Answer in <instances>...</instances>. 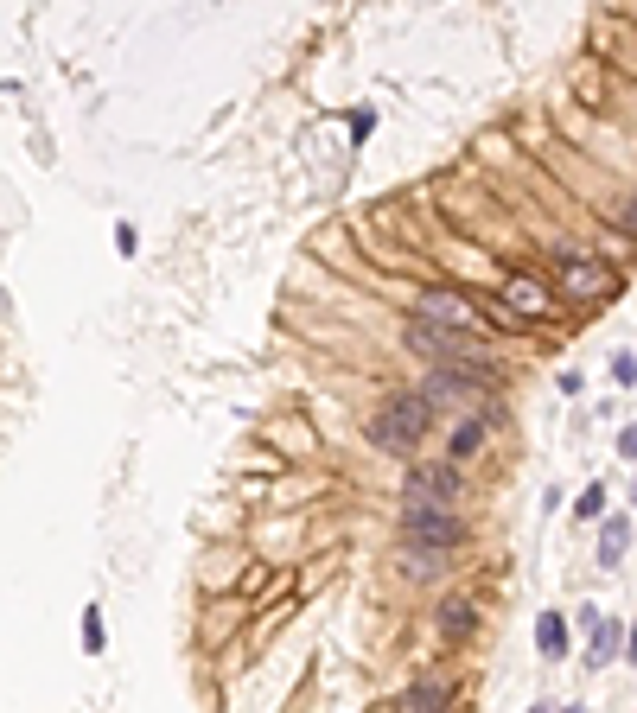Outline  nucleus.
<instances>
[{
    "instance_id": "obj_1",
    "label": "nucleus",
    "mask_w": 637,
    "mask_h": 713,
    "mask_svg": "<svg viewBox=\"0 0 637 713\" xmlns=\"http://www.w3.org/2000/svg\"><path fill=\"white\" fill-rule=\"evenodd\" d=\"M408 351H421L427 363H459V370H472V376H497V363L485 357V344H478V332H466V325L408 319Z\"/></svg>"
},
{
    "instance_id": "obj_2",
    "label": "nucleus",
    "mask_w": 637,
    "mask_h": 713,
    "mask_svg": "<svg viewBox=\"0 0 637 713\" xmlns=\"http://www.w3.org/2000/svg\"><path fill=\"white\" fill-rule=\"evenodd\" d=\"M427 414H434L427 395H389V402L370 414V446H383V452H415L421 433H427Z\"/></svg>"
},
{
    "instance_id": "obj_3",
    "label": "nucleus",
    "mask_w": 637,
    "mask_h": 713,
    "mask_svg": "<svg viewBox=\"0 0 637 713\" xmlns=\"http://www.w3.org/2000/svg\"><path fill=\"white\" fill-rule=\"evenodd\" d=\"M561 293L580 306H606L618 293V274L606 262H593V255H561Z\"/></svg>"
},
{
    "instance_id": "obj_4",
    "label": "nucleus",
    "mask_w": 637,
    "mask_h": 713,
    "mask_svg": "<svg viewBox=\"0 0 637 713\" xmlns=\"http://www.w3.org/2000/svg\"><path fill=\"white\" fill-rule=\"evenodd\" d=\"M408 542L415 548H459L466 542V523L453 516V503H415L408 510Z\"/></svg>"
},
{
    "instance_id": "obj_5",
    "label": "nucleus",
    "mask_w": 637,
    "mask_h": 713,
    "mask_svg": "<svg viewBox=\"0 0 637 713\" xmlns=\"http://www.w3.org/2000/svg\"><path fill=\"white\" fill-rule=\"evenodd\" d=\"M453 497H459V478H453V465H440V472H434V465H421V472L408 478V491H402V503H408V510H415V503H453Z\"/></svg>"
},
{
    "instance_id": "obj_6",
    "label": "nucleus",
    "mask_w": 637,
    "mask_h": 713,
    "mask_svg": "<svg viewBox=\"0 0 637 713\" xmlns=\"http://www.w3.org/2000/svg\"><path fill=\"white\" fill-rule=\"evenodd\" d=\"M415 319H434V325H466V332H472V325H478V312H472L466 300H459V293H421V300H415Z\"/></svg>"
},
{
    "instance_id": "obj_7",
    "label": "nucleus",
    "mask_w": 637,
    "mask_h": 713,
    "mask_svg": "<svg viewBox=\"0 0 637 713\" xmlns=\"http://www.w3.org/2000/svg\"><path fill=\"white\" fill-rule=\"evenodd\" d=\"M504 306H516L523 319H542L555 300H548V281H536V274H510V281H504Z\"/></svg>"
},
{
    "instance_id": "obj_8",
    "label": "nucleus",
    "mask_w": 637,
    "mask_h": 713,
    "mask_svg": "<svg viewBox=\"0 0 637 713\" xmlns=\"http://www.w3.org/2000/svg\"><path fill=\"white\" fill-rule=\"evenodd\" d=\"M427 402H466V395H472V382L466 376H453V363H434V376H427Z\"/></svg>"
},
{
    "instance_id": "obj_9",
    "label": "nucleus",
    "mask_w": 637,
    "mask_h": 713,
    "mask_svg": "<svg viewBox=\"0 0 637 713\" xmlns=\"http://www.w3.org/2000/svg\"><path fill=\"white\" fill-rule=\"evenodd\" d=\"M625 542H631V523H625V516H612L606 535H599V567H618V561H625Z\"/></svg>"
},
{
    "instance_id": "obj_10",
    "label": "nucleus",
    "mask_w": 637,
    "mask_h": 713,
    "mask_svg": "<svg viewBox=\"0 0 637 713\" xmlns=\"http://www.w3.org/2000/svg\"><path fill=\"white\" fill-rule=\"evenodd\" d=\"M472 618H478V612H472V599H459V593L440 605V631H446V637H466V631H472Z\"/></svg>"
},
{
    "instance_id": "obj_11",
    "label": "nucleus",
    "mask_w": 637,
    "mask_h": 713,
    "mask_svg": "<svg viewBox=\"0 0 637 713\" xmlns=\"http://www.w3.org/2000/svg\"><path fill=\"white\" fill-rule=\"evenodd\" d=\"M485 433H491V421H466V427L453 433V446H446V452H453V459H472V452L485 446Z\"/></svg>"
},
{
    "instance_id": "obj_12",
    "label": "nucleus",
    "mask_w": 637,
    "mask_h": 713,
    "mask_svg": "<svg viewBox=\"0 0 637 713\" xmlns=\"http://www.w3.org/2000/svg\"><path fill=\"white\" fill-rule=\"evenodd\" d=\"M536 637H542V656H567V624H561L555 612H542V624H536Z\"/></svg>"
},
{
    "instance_id": "obj_13",
    "label": "nucleus",
    "mask_w": 637,
    "mask_h": 713,
    "mask_svg": "<svg viewBox=\"0 0 637 713\" xmlns=\"http://www.w3.org/2000/svg\"><path fill=\"white\" fill-rule=\"evenodd\" d=\"M612 650H618V624H599V631H593V656H587V663H612Z\"/></svg>"
},
{
    "instance_id": "obj_14",
    "label": "nucleus",
    "mask_w": 637,
    "mask_h": 713,
    "mask_svg": "<svg viewBox=\"0 0 637 713\" xmlns=\"http://www.w3.org/2000/svg\"><path fill=\"white\" fill-rule=\"evenodd\" d=\"M440 701H446V688H440V682H434V688H408V694H402V707H440Z\"/></svg>"
},
{
    "instance_id": "obj_15",
    "label": "nucleus",
    "mask_w": 637,
    "mask_h": 713,
    "mask_svg": "<svg viewBox=\"0 0 637 713\" xmlns=\"http://www.w3.org/2000/svg\"><path fill=\"white\" fill-rule=\"evenodd\" d=\"M574 510H580V523H587V516H599V510H606V491H599V484H587V491H580V503H574Z\"/></svg>"
},
{
    "instance_id": "obj_16",
    "label": "nucleus",
    "mask_w": 637,
    "mask_h": 713,
    "mask_svg": "<svg viewBox=\"0 0 637 713\" xmlns=\"http://www.w3.org/2000/svg\"><path fill=\"white\" fill-rule=\"evenodd\" d=\"M618 452H625V459H637V427H625V440H618Z\"/></svg>"
},
{
    "instance_id": "obj_17",
    "label": "nucleus",
    "mask_w": 637,
    "mask_h": 713,
    "mask_svg": "<svg viewBox=\"0 0 637 713\" xmlns=\"http://www.w3.org/2000/svg\"><path fill=\"white\" fill-rule=\"evenodd\" d=\"M618 217H625V223H631V230H637V204H625V211H618Z\"/></svg>"
},
{
    "instance_id": "obj_18",
    "label": "nucleus",
    "mask_w": 637,
    "mask_h": 713,
    "mask_svg": "<svg viewBox=\"0 0 637 713\" xmlns=\"http://www.w3.org/2000/svg\"><path fill=\"white\" fill-rule=\"evenodd\" d=\"M631 656H637V631H631Z\"/></svg>"
}]
</instances>
